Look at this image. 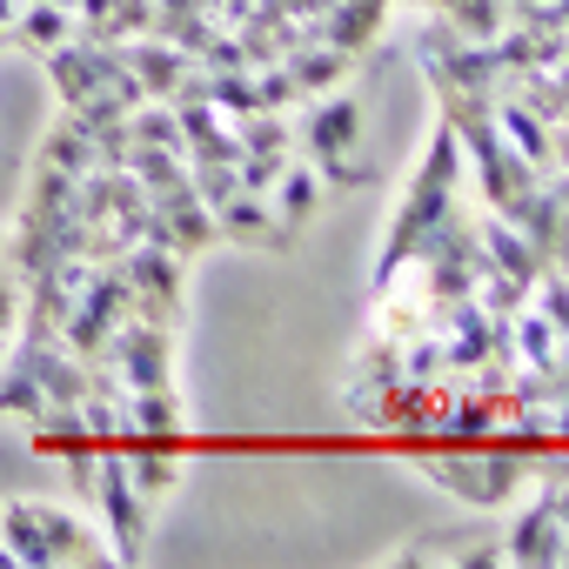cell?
<instances>
[{
    "label": "cell",
    "instance_id": "cell-3",
    "mask_svg": "<svg viewBox=\"0 0 569 569\" xmlns=\"http://www.w3.org/2000/svg\"><path fill=\"white\" fill-rule=\"evenodd\" d=\"M409 462L436 476L456 502H476V509H496L529 482V456L516 449H409Z\"/></svg>",
    "mask_w": 569,
    "mask_h": 569
},
{
    "label": "cell",
    "instance_id": "cell-2",
    "mask_svg": "<svg viewBox=\"0 0 569 569\" xmlns=\"http://www.w3.org/2000/svg\"><path fill=\"white\" fill-rule=\"evenodd\" d=\"M0 536L21 556V569H41V562H108V542L61 502L48 496H8L0 502Z\"/></svg>",
    "mask_w": 569,
    "mask_h": 569
},
{
    "label": "cell",
    "instance_id": "cell-6",
    "mask_svg": "<svg viewBox=\"0 0 569 569\" xmlns=\"http://www.w3.org/2000/svg\"><path fill=\"white\" fill-rule=\"evenodd\" d=\"M81 28H74V8H54V0H21V14H14V34L8 41H21L28 54H54V48H68Z\"/></svg>",
    "mask_w": 569,
    "mask_h": 569
},
{
    "label": "cell",
    "instance_id": "cell-8",
    "mask_svg": "<svg viewBox=\"0 0 569 569\" xmlns=\"http://www.w3.org/2000/svg\"><path fill=\"white\" fill-rule=\"evenodd\" d=\"M14 322H21V281H14V268H0V349H8Z\"/></svg>",
    "mask_w": 569,
    "mask_h": 569
},
{
    "label": "cell",
    "instance_id": "cell-9",
    "mask_svg": "<svg viewBox=\"0 0 569 569\" xmlns=\"http://www.w3.org/2000/svg\"><path fill=\"white\" fill-rule=\"evenodd\" d=\"M14 14H21V0H0V41L14 34Z\"/></svg>",
    "mask_w": 569,
    "mask_h": 569
},
{
    "label": "cell",
    "instance_id": "cell-7",
    "mask_svg": "<svg viewBox=\"0 0 569 569\" xmlns=\"http://www.w3.org/2000/svg\"><path fill=\"white\" fill-rule=\"evenodd\" d=\"M509 21L536 28V34H562L569 28V0H509Z\"/></svg>",
    "mask_w": 569,
    "mask_h": 569
},
{
    "label": "cell",
    "instance_id": "cell-5",
    "mask_svg": "<svg viewBox=\"0 0 569 569\" xmlns=\"http://www.w3.org/2000/svg\"><path fill=\"white\" fill-rule=\"evenodd\" d=\"M502 562H569V529L556 516V496L542 482V496L509 522V542H502Z\"/></svg>",
    "mask_w": 569,
    "mask_h": 569
},
{
    "label": "cell",
    "instance_id": "cell-10",
    "mask_svg": "<svg viewBox=\"0 0 569 569\" xmlns=\"http://www.w3.org/2000/svg\"><path fill=\"white\" fill-rule=\"evenodd\" d=\"M0 569H21V556L8 549V536H0Z\"/></svg>",
    "mask_w": 569,
    "mask_h": 569
},
{
    "label": "cell",
    "instance_id": "cell-4",
    "mask_svg": "<svg viewBox=\"0 0 569 569\" xmlns=\"http://www.w3.org/2000/svg\"><path fill=\"white\" fill-rule=\"evenodd\" d=\"M296 141H302V154H309V168H316V174H329V181H342V188L369 181L362 108H356L349 94H329V101L302 108V121H296Z\"/></svg>",
    "mask_w": 569,
    "mask_h": 569
},
{
    "label": "cell",
    "instance_id": "cell-1",
    "mask_svg": "<svg viewBox=\"0 0 569 569\" xmlns=\"http://www.w3.org/2000/svg\"><path fill=\"white\" fill-rule=\"evenodd\" d=\"M449 214H456V128L442 121V128L429 134V161L416 168V181H409V194H402V208H396V228H389V248H382L376 281H389L396 268H416V261L429 254V241L442 234Z\"/></svg>",
    "mask_w": 569,
    "mask_h": 569
}]
</instances>
